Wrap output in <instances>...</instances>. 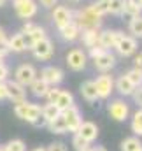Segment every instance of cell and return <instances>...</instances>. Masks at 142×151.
Returning a JSON list of instances; mask_svg holds the SVG:
<instances>
[{
  "mask_svg": "<svg viewBox=\"0 0 142 151\" xmlns=\"http://www.w3.org/2000/svg\"><path fill=\"white\" fill-rule=\"evenodd\" d=\"M72 21L79 27L81 32H82V30H91V28H97V30H98L100 25H102V16H98V14L91 9V5H88V7H82V9L75 11Z\"/></svg>",
  "mask_w": 142,
  "mask_h": 151,
  "instance_id": "cell-1",
  "label": "cell"
},
{
  "mask_svg": "<svg viewBox=\"0 0 142 151\" xmlns=\"http://www.w3.org/2000/svg\"><path fill=\"white\" fill-rule=\"evenodd\" d=\"M40 113H42V107L39 104H34V102L23 100V102L14 104V114H16V118H19L21 121H27L30 125L40 116Z\"/></svg>",
  "mask_w": 142,
  "mask_h": 151,
  "instance_id": "cell-2",
  "label": "cell"
},
{
  "mask_svg": "<svg viewBox=\"0 0 142 151\" xmlns=\"http://www.w3.org/2000/svg\"><path fill=\"white\" fill-rule=\"evenodd\" d=\"M21 34L25 35V40H27V47L30 49L35 42H39L40 39L46 37V30L40 27V25H37V23H32V21H27L25 25H23V28H21Z\"/></svg>",
  "mask_w": 142,
  "mask_h": 151,
  "instance_id": "cell-3",
  "label": "cell"
},
{
  "mask_svg": "<svg viewBox=\"0 0 142 151\" xmlns=\"http://www.w3.org/2000/svg\"><path fill=\"white\" fill-rule=\"evenodd\" d=\"M67 65H69V69L74 70V72H81V70H84V67H86V63H88V55L82 51V49H79V47H74L70 49L69 53H67Z\"/></svg>",
  "mask_w": 142,
  "mask_h": 151,
  "instance_id": "cell-4",
  "label": "cell"
},
{
  "mask_svg": "<svg viewBox=\"0 0 142 151\" xmlns=\"http://www.w3.org/2000/svg\"><path fill=\"white\" fill-rule=\"evenodd\" d=\"M37 77V69L34 65H30V63H23V65H19L18 69H16V72H14V81L16 83H19L21 86H30L34 81H35Z\"/></svg>",
  "mask_w": 142,
  "mask_h": 151,
  "instance_id": "cell-5",
  "label": "cell"
},
{
  "mask_svg": "<svg viewBox=\"0 0 142 151\" xmlns=\"http://www.w3.org/2000/svg\"><path fill=\"white\" fill-rule=\"evenodd\" d=\"M14 2V11L18 14V18L28 21L32 19L39 11V5H37L35 0H12Z\"/></svg>",
  "mask_w": 142,
  "mask_h": 151,
  "instance_id": "cell-6",
  "label": "cell"
},
{
  "mask_svg": "<svg viewBox=\"0 0 142 151\" xmlns=\"http://www.w3.org/2000/svg\"><path fill=\"white\" fill-rule=\"evenodd\" d=\"M30 49H32V53H34V56H35L37 60H42V62L51 60L53 55H55V46H53L51 39H47V37L40 39V40L35 42Z\"/></svg>",
  "mask_w": 142,
  "mask_h": 151,
  "instance_id": "cell-7",
  "label": "cell"
},
{
  "mask_svg": "<svg viewBox=\"0 0 142 151\" xmlns=\"http://www.w3.org/2000/svg\"><path fill=\"white\" fill-rule=\"evenodd\" d=\"M51 18H53L55 27L60 30L62 27L69 25L72 19H74V12H72L69 7H65V5H55V7H53V14H51Z\"/></svg>",
  "mask_w": 142,
  "mask_h": 151,
  "instance_id": "cell-8",
  "label": "cell"
},
{
  "mask_svg": "<svg viewBox=\"0 0 142 151\" xmlns=\"http://www.w3.org/2000/svg\"><path fill=\"white\" fill-rule=\"evenodd\" d=\"M107 113L114 121H126L128 114H130V107H128V104H125L123 100L118 99V100H112L107 106Z\"/></svg>",
  "mask_w": 142,
  "mask_h": 151,
  "instance_id": "cell-9",
  "label": "cell"
},
{
  "mask_svg": "<svg viewBox=\"0 0 142 151\" xmlns=\"http://www.w3.org/2000/svg\"><path fill=\"white\" fill-rule=\"evenodd\" d=\"M93 65H95L97 70H100L102 74H105V72H109V70L116 65V55H114L110 49H104V51L93 60Z\"/></svg>",
  "mask_w": 142,
  "mask_h": 151,
  "instance_id": "cell-10",
  "label": "cell"
},
{
  "mask_svg": "<svg viewBox=\"0 0 142 151\" xmlns=\"http://www.w3.org/2000/svg\"><path fill=\"white\" fill-rule=\"evenodd\" d=\"M93 83H95L98 99H109V97H110V93H112V90H114V79H112V76H109L105 72V74L98 76Z\"/></svg>",
  "mask_w": 142,
  "mask_h": 151,
  "instance_id": "cell-11",
  "label": "cell"
},
{
  "mask_svg": "<svg viewBox=\"0 0 142 151\" xmlns=\"http://www.w3.org/2000/svg\"><path fill=\"white\" fill-rule=\"evenodd\" d=\"M63 77H65L63 70L60 67H55V65H47L40 70V79L44 83H47L49 86H58L63 81Z\"/></svg>",
  "mask_w": 142,
  "mask_h": 151,
  "instance_id": "cell-12",
  "label": "cell"
},
{
  "mask_svg": "<svg viewBox=\"0 0 142 151\" xmlns=\"http://www.w3.org/2000/svg\"><path fill=\"white\" fill-rule=\"evenodd\" d=\"M62 114H63V119H65V125H67V132L75 134V132H77V128H79V127H81V123H82V118H81L79 109H77L75 106H70L69 109L62 111Z\"/></svg>",
  "mask_w": 142,
  "mask_h": 151,
  "instance_id": "cell-13",
  "label": "cell"
},
{
  "mask_svg": "<svg viewBox=\"0 0 142 151\" xmlns=\"http://www.w3.org/2000/svg\"><path fill=\"white\" fill-rule=\"evenodd\" d=\"M137 39L132 37V35H123L121 40L118 42V46L114 47L116 51H118V55L119 56H123V58H128V56H132V55H135L137 53Z\"/></svg>",
  "mask_w": 142,
  "mask_h": 151,
  "instance_id": "cell-14",
  "label": "cell"
},
{
  "mask_svg": "<svg viewBox=\"0 0 142 151\" xmlns=\"http://www.w3.org/2000/svg\"><path fill=\"white\" fill-rule=\"evenodd\" d=\"M123 35H125V34L119 32V30H102L100 35H98V46H100L102 49L116 47Z\"/></svg>",
  "mask_w": 142,
  "mask_h": 151,
  "instance_id": "cell-15",
  "label": "cell"
},
{
  "mask_svg": "<svg viewBox=\"0 0 142 151\" xmlns=\"http://www.w3.org/2000/svg\"><path fill=\"white\" fill-rule=\"evenodd\" d=\"M5 86H7V100H11L12 104L27 100V88L25 86H21L14 79L12 81H5Z\"/></svg>",
  "mask_w": 142,
  "mask_h": 151,
  "instance_id": "cell-16",
  "label": "cell"
},
{
  "mask_svg": "<svg viewBox=\"0 0 142 151\" xmlns=\"http://www.w3.org/2000/svg\"><path fill=\"white\" fill-rule=\"evenodd\" d=\"M75 134H79L88 144H91V142H95L97 137H98V127H97L93 121H82Z\"/></svg>",
  "mask_w": 142,
  "mask_h": 151,
  "instance_id": "cell-17",
  "label": "cell"
},
{
  "mask_svg": "<svg viewBox=\"0 0 142 151\" xmlns=\"http://www.w3.org/2000/svg\"><path fill=\"white\" fill-rule=\"evenodd\" d=\"M58 32H60L62 40H65V42H74V40H77L79 35H81V30H79V27H77L74 21H70V23L65 25V27H62Z\"/></svg>",
  "mask_w": 142,
  "mask_h": 151,
  "instance_id": "cell-18",
  "label": "cell"
},
{
  "mask_svg": "<svg viewBox=\"0 0 142 151\" xmlns=\"http://www.w3.org/2000/svg\"><path fill=\"white\" fill-rule=\"evenodd\" d=\"M114 88L123 95V97H130L132 93H133V90H135V86L128 81V77L123 74V76H119L116 81H114Z\"/></svg>",
  "mask_w": 142,
  "mask_h": 151,
  "instance_id": "cell-19",
  "label": "cell"
},
{
  "mask_svg": "<svg viewBox=\"0 0 142 151\" xmlns=\"http://www.w3.org/2000/svg\"><path fill=\"white\" fill-rule=\"evenodd\" d=\"M7 44H9V49L12 53H23L27 51V40H25V35L19 32V34H14L11 39H7Z\"/></svg>",
  "mask_w": 142,
  "mask_h": 151,
  "instance_id": "cell-20",
  "label": "cell"
},
{
  "mask_svg": "<svg viewBox=\"0 0 142 151\" xmlns=\"http://www.w3.org/2000/svg\"><path fill=\"white\" fill-rule=\"evenodd\" d=\"M98 35H100V30L91 28V30H82L79 37H81V40H82V44L90 49V47L98 46Z\"/></svg>",
  "mask_w": 142,
  "mask_h": 151,
  "instance_id": "cell-21",
  "label": "cell"
},
{
  "mask_svg": "<svg viewBox=\"0 0 142 151\" xmlns=\"http://www.w3.org/2000/svg\"><path fill=\"white\" fill-rule=\"evenodd\" d=\"M81 95H82V99L88 100V102L98 100V93H97L95 83H93V81H84V83L81 84Z\"/></svg>",
  "mask_w": 142,
  "mask_h": 151,
  "instance_id": "cell-22",
  "label": "cell"
},
{
  "mask_svg": "<svg viewBox=\"0 0 142 151\" xmlns=\"http://www.w3.org/2000/svg\"><path fill=\"white\" fill-rule=\"evenodd\" d=\"M28 88H30V91H32V95H34V97H37V99H44V97L47 95V91H49V88H51V86H49L47 83H44L40 77H37L35 81L28 86Z\"/></svg>",
  "mask_w": 142,
  "mask_h": 151,
  "instance_id": "cell-23",
  "label": "cell"
},
{
  "mask_svg": "<svg viewBox=\"0 0 142 151\" xmlns=\"http://www.w3.org/2000/svg\"><path fill=\"white\" fill-rule=\"evenodd\" d=\"M49 128L51 134H56V135H62V134H67V125H65V119H63V114L56 116L53 121H49L46 125Z\"/></svg>",
  "mask_w": 142,
  "mask_h": 151,
  "instance_id": "cell-24",
  "label": "cell"
},
{
  "mask_svg": "<svg viewBox=\"0 0 142 151\" xmlns=\"http://www.w3.org/2000/svg\"><path fill=\"white\" fill-rule=\"evenodd\" d=\"M55 106H56L60 111H65V109H69L70 106H74V95H72L70 91H65V90H62V91H60V95H58V99L55 100Z\"/></svg>",
  "mask_w": 142,
  "mask_h": 151,
  "instance_id": "cell-25",
  "label": "cell"
},
{
  "mask_svg": "<svg viewBox=\"0 0 142 151\" xmlns=\"http://www.w3.org/2000/svg\"><path fill=\"white\" fill-rule=\"evenodd\" d=\"M128 30L132 34V37H142V14L141 16H135V18H130L128 21Z\"/></svg>",
  "mask_w": 142,
  "mask_h": 151,
  "instance_id": "cell-26",
  "label": "cell"
},
{
  "mask_svg": "<svg viewBox=\"0 0 142 151\" xmlns=\"http://www.w3.org/2000/svg\"><path fill=\"white\" fill-rule=\"evenodd\" d=\"M142 148V142L137 135H132V137H126L123 142H121V151H137Z\"/></svg>",
  "mask_w": 142,
  "mask_h": 151,
  "instance_id": "cell-27",
  "label": "cell"
},
{
  "mask_svg": "<svg viewBox=\"0 0 142 151\" xmlns=\"http://www.w3.org/2000/svg\"><path fill=\"white\" fill-rule=\"evenodd\" d=\"M40 114H42V116L46 118V121L49 123V121H53L56 116H60L62 111H60L55 104H46V106H42V113H40Z\"/></svg>",
  "mask_w": 142,
  "mask_h": 151,
  "instance_id": "cell-28",
  "label": "cell"
},
{
  "mask_svg": "<svg viewBox=\"0 0 142 151\" xmlns=\"http://www.w3.org/2000/svg\"><path fill=\"white\" fill-rule=\"evenodd\" d=\"M132 132L137 137L142 135V109H139L137 113L132 116Z\"/></svg>",
  "mask_w": 142,
  "mask_h": 151,
  "instance_id": "cell-29",
  "label": "cell"
},
{
  "mask_svg": "<svg viewBox=\"0 0 142 151\" xmlns=\"http://www.w3.org/2000/svg\"><path fill=\"white\" fill-rule=\"evenodd\" d=\"M125 76L128 77V81H130L135 88L142 84V70H141V69H135V67H133V69H130Z\"/></svg>",
  "mask_w": 142,
  "mask_h": 151,
  "instance_id": "cell-30",
  "label": "cell"
},
{
  "mask_svg": "<svg viewBox=\"0 0 142 151\" xmlns=\"http://www.w3.org/2000/svg\"><path fill=\"white\" fill-rule=\"evenodd\" d=\"M125 2L126 0H109V14L121 16L123 9H125Z\"/></svg>",
  "mask_w": 142,
  "mask_h": 151,
  "instance_id": "cell-31",
  "label": "cell"
},
{
  "mask_svg": "<svg viewBox=\"0 0 142 151\" xmlns=\"http://www.w3.org/2000/svg\"><path fill=\"white\" fill-rule=\"evenodd\" d=\"M91 9L98 14V16H105L109 14V0H97V2H93L91 4Z\"/></svg>",
  "mask_w": 142,
  "mask_h": 151,
  "instance_id": "cell-32",
  "label": "cell"
},
{
  "mask_svg": "<svg viewBox=\"0 0 142 151\" xmlns=\"http://www.w3.org/2000/svg\"><path fill=\"white\" fill-rule=\"evenodd\" d=\"M7 151H27V144L21 141V139H12L9 141L7 144H4Z\"/></svg>",
  "mask_w": 142,
  "mask_h": 151,
  "instance_id": "cell-33",
  "label": "cell"
},
{
  "mask_svg": "<svg viewBox=\"0 0 142 151\" xmlns=\"http://www.w3.org/2000/svg\"><path fill=\"white\" fill-rule=\"evenodd\" d=\"M123 14H126L128 18H135V16H141L142 14V9L130 4V2H125V9H123Z\"/></svg>",
  "mask_w": 142,
  "mask_h": 151,
  "instance_id": "cell-34",
  "label": "cell"
},
{
  "mask_svg": "<svg viewBox=\"0 0 142 151\" xmlns=\"http://www.w3.org/2000/svg\"><path fill=\"white\" fill-rule=\"evenodd\" d=\"M72 148L75 151H82V150H86V148H90V144H88L79 134H74V135H72Z\"/></svg>",
  "mask_w": 142,
  "mask_h": 151,
  "instance_id": "cell-35",
  "label": "cell"
},
{
  "mask_svg": "<svg viewBox=\"0 0 142 151\" xmlns=\"http://www.w3.org/2000/svg\"><path fill=\"white\" fill-rule=\"evenodd\" d=\"M60 88H56V86H51L49 88V91H47V95L44 97V99H47V104H55V100L58 99V95H60Z\"/></svg>",
  "mask_w": 142,
  "mask_h": 151,
  "instance_id": "cell-36",
  "label": "cell"
},
{
  "mask_svg": "<svg viewBox=\"0 0 142 151\" xmlns=\"http://www.w3.org/2000/svg\"><path fill=\"white\" fill-rule=\"evenodd\" d=\"M130 97L133 99V102H135L139 107H142V84H141V86H137V88L133 90V93H132Z\"/></svg>",
  "mask_w": 142,
  "mask_h": 151,
  "instance_id": "cell-37",
  "label": "cell"
},
{
  "mask_svg": "<svg viewBox=\"0 0 142 151\" xmlns=\"http://www.w3.org/2000/svg\"><path fill=\"white\" fill-rule=\"evenodd\" d=\"M46 151H67V146L63 144V142H51Z\"/></svg>",
  "mask_w": 142,
  "mask_h": 151,
  "instance_id": "cell-38",
  "label": "cell"
},
{
  "mask_svg": "<svg viewBox=\"0 0 142 151\" xmlns=\"http://www.w3.org/2000/svg\"><path fill=\"white\" fill-rule=\"evenodd\" d=\"M7 77H9V67L5 63H2L0 65V83H5Z\"/></svg>",
  "mask_w": 142,
  "mask_h": 151,
  "instance_id": "cell-39",
  "label": "cell"
},
{
  "mask_svg": "<svg viewBox=\"0 0 142 151\" xmlns=\"http://www.w3.org/2000/svg\"><path fill=\"white\" fill-rule=\"evenodd\" d=\"M11 53V49H9V44H7V40H4V42H0V56H7Z\"/></svg>",
  "mask_w": 142,
  "mask_h": 151,
  "instance_id": "cell-40",
  "label": "cell"
},
{
  "mask_svg": "<svg viewBox=\"0 0 142 151\" xmlns=\"http://www.w3.org/2000/svg\"><path fill=\"white\" fill-rule=\"evenodd\" d=\"M102 51H104V49H102L100 46H95V47H90V56H91V60H95V58H97V56H98V55H100Z\"/></svg>",
  "mask_w": 142,
  "mask_h": 151,
  "instance_id": "cell-41",
  "label": "cell"
},
{
  "mask_svg": "<svg viewBox=\"0 0 142 151\" xmlns=\"http://www.w3.org/2000/svg\"><path fill=\"white\" fill-rule=\"evenodd\" d=\"M56 2H58V0H39V4H40L42 7H46V9H53V7L56 5Z\"/></svg>",
  "mask_w": 142,
  "mask_h": 151,
  "instance_id": "cell-42",
  "label": "cell"
},
{
  "mask_svg": "<svg viewBox=\"0 0 142 151\" xmlns=\"http://www.w3.org/2000/svg\"><path fill=\"white\" fill-rule=\"evenodd\" d=\"M32 125H34V127H37V128H39V127H46V125H47V121H46V118H44V116L40 114V116L37 118L35 121L32 123Z\"/></svg>",
  "mask_w": 142,
  "mask_h": 151,
  "instance_id": "cell-43",
  "label": "cell"
},
{
  "mask_svg": "<svg viewBox=\"0 0 142 151\" xmlns=\"http://www.w3.org/2000/svg\"><path fill=\"white\" fill-rule=\"evenodd\" d=\"M133 65H135V69H141L142 70V53H137V55H135V58H133Z\"/></svg>",
  "mask_w": 142,
  "mask_h": 151,
  "instance_id": "cell-44",
  "label": "cell"
},
{
  "mask_svg": "<svg viewBox=\"0 0 142 151\" xmlns=\"http://www.w3.org/2000/svg\"><path fill=\"white\" fill-rule=\"evenodd\" d=\"M0 100H7V86H5V83H0Z\"/></svg>",
  "mask_w": 142,
  "mask_h": 151,
  "instance_id": "cell-45",
  "label": "cell"
},
{
  "mask_svg": "<svg viewBox=\"0 0 142 151\" xmlns=\"http://www.w3.org/2000/svg\"><path fill=\"white\" fill-rule=\"evenodd\" d=\"M4 40H7V35H5V32H4V28L0 27V42H4Z\"/></svg>",
  "mask_w": 142,
  "mask_h": 151,
  "instance_id": "cell-46",
  "label": "cell"
},
{
  "mask_svg": "<svg viewBox=\"0 0 142 151\" xmlns=\"http://www.w3.org/2000/svg\"><path fill=\"white\" fill-rule=\"evenodd\" d=\"M126 2H130V4H133V5H137V7L142 9V0H126Z\"/></svg>",
  "mask_w": 142,
  "mask_h": 151,
  "instance_id": "cell-47",
  "label": "cell"
},
{
  "mask_svg": "<svg viewBox=\"0 0 142 151\" xmlns=\"http://www.w3.org/2000/svg\"><path fill=\"white\" fill-rule=\"evenodd\" d=\"M91 151H107L104 146H95V148H91Z\"/></svg>",
  "mask_w": 142,
  "mask_h": 151,
  "instance_id": "cell-48",
  "label": "cell"
},
{
  "mask_svg": "<svg viewBox=\"0 0 142 151\" xmlns=\"http://www.w3.org/2000/svg\"><path fill=\"white\" fill-rule=\"evenodd\" d=\"M32 151H46V148H35V150H32Z\"/></svg>",
  "mask_w": 142,
  "mask_h": 151,
  "instance_id": "cell-49",
  "label": "cell"
},
{
  "mask_svg": "<svg viewBox=\"0 0 142 151\" xmlns=\"http://www.w3.org/2000/svg\"><path fill=\"white\" fill-rule=\"evenodd\" d=\"M67 2H72V4H79L81 0H67Z\"/></svg>",
  "mask_w": 142,
  "mask_h": 151,
  "instance_id": "cell-50",
  "label": "cell"
},
{
  "mask_svg": "<svg viewBox=\"0 0 142 151\" xmlns=\"http://www.w3.org/2000/svg\"><path fill=\"white\" fill-rule=\"evenodd\" d=\"M5 2H7V0H0V7H2V5H4Z\"/></svg>",
  "mask_w": 142,
  "mask_h": 151,
  "instance_id": "cell-51",
  "label": "cell"
},
{
  "mask_svg": "<svg viewBox=\"0 0 142 151\" xmlns=\"http://www.w3.org/2000/svg\"><path fill=\"white\" fill-rule=\"evenodd\" d=\"M0 151H7L5 150V146H0Z\"/></svg>",
  "mask_w": 142,
  "mask_h": 151,
  "instance_id": "cell-52",
  "label": "cell"
},
{
  "mask_svg": "<svg viewBox=\"0 0 142 151\" xmlns=\"http://www.w3.org/2000/svg\"><path fill=\"white\" fill-rule=\"evenodd\" d=\"M2 63H4V56H0V65H2Z\"/></svg>",
  "mask_w": 142,
  "mask_h": 151,
  "instance_id": "cell-53",
  "label": "cell"
},
{
  "mask_svg": "<svg viewBox=\"0 0 142 151\" xmlns=\"http://www.w3.org/2000/svg\"><path fill=\"white\" fill-rule=\"evenodd\" d=\"M82 151H91V148H86V150H82Z\"/></svg>",
  "mask_w": 142,
  "mask_h": 151,
  "instance_id": "cell-54",
  "label": "cell"
},
{
  "mask_svg": "<svg viewBox=\"0 0 142 151\" xmlns=\"http://www.w3.org/2000/svg\"><path fill=\"white\" fill-rule=\"evenodd\" d=\"M137 151H142V148H141V150H137Z\"/></svg>",
  "mask_w": 142,
  "mask_h": 151,
  "instance_id": "cell-55",
  "label": "cell"
}]
</instances>
